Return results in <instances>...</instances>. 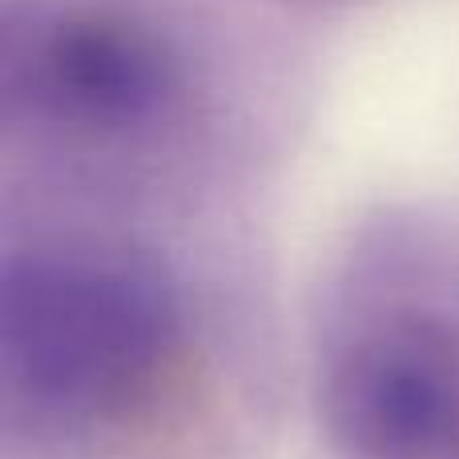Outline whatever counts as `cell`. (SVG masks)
I'll use <instances>...</instances> for the list:
<instances>
[{
    "label": "cell",
    "instance_id": "obj_1",
    "mask_svg": "<svg viewBox=\"0 0 459 459\" xmlns=\"http://www.w3.org/2000/svg\"><path fill=\"white\" fill-rule=\"evenodd\" d=\"M282 286L198 210L37 198L0 234V459H274Z\"/></svg>",
    "mask_w": 459,
    "mask_h": 459
},
{
    "label": "cell",
    "instance_id": "obj_2",
    "mask_svg": "<svg viewBox=\"0 0 459 459\" xmlns=\"http://www.w3.org/2000/svg\"><path fill=\"white\" fill-rule=\"evenodd\" d=\"M318 459H459V218L379 210L318 266L299 331Z\"/></svg>",
    "mask_w": 459,
    "mask_h": 459
}]
</instances>
